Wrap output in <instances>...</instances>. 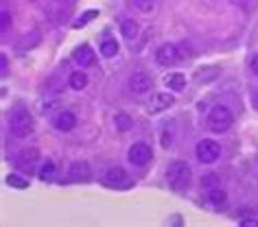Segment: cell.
Listing matches in <instances>:
<instances>
[{"mask_svg":"<svg viewBox=\"0 0 258 227\" xmlns=\"http://www.w3.org/2000/svg\"><path fill=\"white\" fill-rule=\"evenodd\" d=\"M90 175H92V173H90L88 162H73V164L68 166L66 179H68V181H88Z\"/></svg>","mask_w":258,"mask_h":227,"instance_id":"8fae6325","label":"cell"},{"mask_svg":"<svg viewBox=\"0 0 258 227\" xmlns=\"http://www.w3.org/2000/svg\"><path fill=\"white\" fill-rule=\"evenodd\" d=\"M0 61H3V74H5V72H7V55L0 57Z\"/></svg>","mask_w":258,"mask_h":227,"instance_id":"f546056e","label":"cell"},{"mask_svg":"<svg viewBox=\"0 0 258 227\" xmlns=\"http://www.w3.org/2000/svg\"><path fill=\"white\" fill-rule=\"evenodd\" d=\"M9 22H11L9 11H3V31H7V29H9Z\"/></svg>","mask_w":258,"mask_h":227,"instance_id":"4316f807","label":"cell"},{"mask_svg":"<svg viewBox=\"0 0 258 227\" xmlns=\"http://www.w3.org/2000/svg\"><path fill=\"white\" fill-rule=\"evenodd\" d=\"M164 86L173 90V92H179V90L186 88V77L179 74V72H173V74H166L164 77Z\"/></svg>","mask_w":258,"mask_h":227,"instance_id":"2e32d148","label":"cell"},{"mask_svg":"<svg viewBox=\"0 0 258 227\" xmlns=\"http://www.w3.org/2000/svg\"><path fill=\"white\" fill-rule=\"evenodd\" d=\"M116 131H129L134 127V120L129 114H116Z\"/></svg>","mask_w":258,"mask_h":227,"instance_id":"ffe728a7","label":"cell"},{"mask_svg":"<svg viewBox=\"0 0 258 227\" xmlns=\"http://www.w3.org/2000/svg\"><path fill=\"white\" fill-rule=\"evenodd\" d=\"M134 7H136L138 11H143V14H149V11L153 9V5H156V0H132Z\"/></svg>","mask_w":258,"mask_h":227,"instance_id":"d4e9b609","label":"cell"},{"mask_svg":"<svg viewBox=\"0 0 258 227\" xmlns=\"http://www.w3.org/2000/svg\"><path fill=\"white\" fill-rule=\"evenodd\" d=\"M197 81H202V83H210V81H215L217 77H219V68L217 66H212V68H199L197 72Z\"/></svg>","mask_w":258,"mask_h":227,"instance_id":"d6986e66","label":"cell"},{"mask_svg":"<svg viewBox=\"0 0 258 227\" xmlns=\"http://www.w3.org/2000/svg\"><path fill=\"white\" fill-rule=\"evenodd\" d=\"M215 181H217L215 175H208V177H202V184H204L206 188H212V184H215Z\"/></svg>","mask_w":258,"mask_h":227,"instance_id":"484cf974","label":"cell"},{"mask_svg":"<svg viewBox=\"0 0 258 227\" xmlns=\"http://www.w3.org/2000/svg\"><path fill=\"white\" fill-rule=\"evenodd\" d=\"M68 86L73 88V90H77V92H81L83 88L88 86V77L81 72V70H77V72H73L68 77Z\"/></svg>","mask_w":258,"mask_h":227,"instance_id":"ac0fdd59","label":"cell"},{"mask_svg":"<svg viewBox=\"0 0 258 227\" xmlns=\"http://www.w3.org/2000/svg\"><path fill=\"white\" fill-rule=\"evenodd\" d=\"M129 88H132V92H136V94H145V92H149V90H151V79L147 74L138 72V74L132 77Z\"/></svg>","mask_w":258,"mask_h":227,"instance_id":"4fadbf2b","label":"cell"},{"mask_svg":"<svg viewBox=\"0 0 258 227\" xmlns=\"http://www.w3.org/2000/svg\"><path fill=\"white\" fill-rule=\"evenodd\" d=\"M241 225H243V227H258V220H256V218H251V220H241Z\"/></svg>","mask_w":258,"mask_h":227,"instance_id":"f1b7e54d","label":"cell"},{"mask_svg":"<svg viewBox=\"0 0 258 227\" xmlns=\"http://www.w3.org/2000/svg\"><path fill=\"white\" fill-rule=\"evenodd\" d=\"M129 162L134 166H145L147 162L151 160V146L145 144V142H136V144L129 146V153H127Z\"/></svg>","mask_w":258,"mask_h":227,"instance_id":"52a82bcc","label":"cell"},{"mask_svg":"<svg viewBox=\"0 0 258 227\" xmlns=\"http://www.w3.org/2000/svg\"><path fill=\"white\" fill-rule=\"evenodd\" d=\"M120 33H122V37L125 40H134V37L138 35V22L136 20H122L120 22Z\"/></svg>","mask_w":258,"mask_h":227,"instance_id":"e0dca14e","label":"cell"},{"mask_svg":"<svg viewBox=\"0 0 258 227\" xmlns=\"http://www.w3.org/2000/svg\"><path fill=\"white\" fill-rule=\"evenodd\" d=\"M190 179H192V171L186 162H179V160L173 162L169 166V171H166V181H169V186L177 192L186 190V188L190 186Z\"/></svg>","mask_w":258,"mask_h":227,"instance_id":"6da1fadb","label":"cell"},{"mask_svg":"<svg viewBox=\"0 0 258 227\" xmlns=\"http://www.w3.org/2000/svg\"><path fill=\"white\" fill-rule=\"evenodd\" d=\"M75 0H50L48 7H46V18L55 24H61L73 11Z\"/></svg>","mask_w":258,"mask_h":227,"instance_id":"277c9868","label":"cell"},{"mask_svg":"<svg viewBox=\"0 0 258 227\" xmlns=\"http://www.w3.org/2000/svg\"><path fill=\"white\" fill-rule=\"evenodd\" d=\"M232 122H234V116H232V112H230L228 107L217 105V107L210 109V114H208V127H210L212 133L228 131V129L232 127Z\"/></svg>","mask_w":258,"mask_h":227,"instance_id":"3957f363","label":"cell"},{"mask_svg":"<svg viewBox=\"0 0 258 227\" xmlns=\"http://www.w3.org/2000/svg\"><path fill=\"white\" fill-rule=\"evenodd\" d=\"M9 129L11 135H16V138H27L33 133V116L27 109H16L9 118Z\"/></svg>","mask_w":258,"mask_h":227,"instance_id":"7a4b0ae2","label":"cell"},{"mask_svg":"<svg viewBox=\"0 0 258 227\" xmlns=\"http://www.w3.org/2000/svg\"><path fill=\"white\" fill-rule=\"evenodd\" d=\"M94 50L88 46V44H81V46H77L73 50V61L77 63L79 68H90L94 63Z\"/></svg>","mask_w":258,"mask_h":227,"instance_id":"30bf717a","label":"cell"},{"mask_svg":"<svg viewBox=\"0 0 258 227\" xmlns=\"http://www.w3.org/2000/svg\"><path fill=\"white\" fill-rule=\"evenodd\" d=\"M249 68H251V72H254V74H258V55L249 61Z\"/></svg>","mask_w":258,"mask_h":227,"instance_id":"83f0119b","label":"cell"},{"mask_svg":"<svg viewBox=\"0 0 258 227\" xmlns=\"http://www.w3.org/2000/svg\"><path fill=\"white\" fill-rule=\"evenodd\" d=\"M173 101H175V99H173L171 94L160 92V94L153 96V101H151V107H149V109H151L153 114H156V112H162V109H169V107L173 105Z\"/></svg>","mask_w":258,"mask_h":227,"instance_id":"5bb4252c","label":"cell"},{"mask_svg":"<svg viewBox=\"0 0 258 227\" xmlns=\"http://www.w3.org/2000/svg\"><path fill=\"white\" fill-rule=\"evenodd\" d=\"M105 184L109 188H129L132 186V179L127 177V173L122 171L120 166H112V168H107V173H105Z\"/></svg>","mask_w":258,"mask_h":227,"instance_id":"9c48e42d","label":"cell"},{"mask_svg":"<svg viewBox=\"0 0 258 227\" xmlns=\"http://www.w3.org/2000/svg\"><path fill=\"white\" fill-rule=\"evenodd\" d=\"M116 53H118V44H116V40H105L101 44V55L103 57H114Z\"/></svg>","mask_w":258,"mask_h":227,"instance_id":"44dd1931","label":"cell"},{"mask_svg":"<svg viewBox=\"0 0 258 227\" xmlns=\"http://www.w3.org/2000/svg\"><path fill=\"white\" fill-rule=\"evenodd\" d=\"M156 59H158V63H162V66H175V63L182 61V53H179V48L175 44H164V46L158 48Z\"/></svg>","mask_w":258,"mask_h":227,"instance_id":"ba28073f","label":"cell"},{"mask_svg":"<svg viewBox=\"0 0 258 227\" xmlns=\"http://www.w3.org/2000/svg\"><path fill=\"white\" fill-rule=\"evenodd\" d=\"M254 105H256V107H258V92H256V94H254Z\"/></svg>","mask_w":258,"mask_h":227,"instance_id":"4dcf8cb0","label":"cell"},{"mask_svg":"<svg viewBox=\"0 0 258 227\" xmlns=\"http://www.w3.org/2000/svg\"><path fill=\"white\" fill-rule=\"evenodd\" d=\"M219 155H221V146H219L215 140L206 138L197 144V160L202 162V164H212V162L219 160Z\"/></svg>","mask_w":258,"mask_h":227,"instance_id":"5b68a950","label":"cell"},{"mask_svg":"<svg viewBox=\"0 0 258 227\" xmlns=\"http://www.w3.org/2000/svg\"><path fill=\"white\" fill-rule=\"evenodd\" d=\"M53 125H55V129H59V131H73L77 125V118L73 112H59L53 118Z\"/></svg>","mask_w":258,"mask_h":227,"instance_id":"7c38bea8","label":"cell"},{"mask_svg":"<svg viewBox=\"0 0 258 227\" xmlns=\"http://www.w3.org/2000/svg\"><path fill=\"white\" fill-rule=\"evenodd\" d=\"M206 201H208L212 207H223L228 203V194H225V190H221V188H210Z\"/></svg>","mask_w":258,"mask_h":227,"instance_id":"9a60e30c","label":"cell"},{"mask_svg":"<svg viewBox=\"0 0 258 227\" xmlns=\"http://www.w3.org/2000/svg\"><path fill=\"white\" fill-rule=\"evenodd\" d=\"M7 184L11 188H18V190H24V188H29V179L20 177V175H9L7 177Z\"/></svg>","mask_w":258,"mask_h":227,"instance_id":"7402d4cb","label":"cell"},{"mask_svg":"<svg viewBox=\"0 0 258 227\" xmlns=\"http://www.w3.org/2000/svg\"><path fill=\"white\" fill-rule=\"evenodd\" d=\"M96 16H99V11H96V9H92V11H86V14H83L81 18H77V20H75V29L86 27V24H88V22H92Z\"/></svg>","mask_w":258,"mask_h":227,"instance_id":"603a6c76","label":"cell"},{"mask_svg":"<svg viewBox=\"0 0 258 227\" xmlns=\"http://www.w3.org/2000/svg\"><path fill=\"white\" fill-rule=\"evenodd\" d=\"M37 175H40V179L42 181H46V179H50V177H53V175H55V164H53V162H44V164H42V168H40V173H37Z\"/></svg>","mask_w":258,"mask_h":227,"instance_id":"cb8c5ba5","label":"cell"},{"mask_svg":"<svg viewBox=\"0 0 258 227\" xmlns=\"http://www.w3.org/2000/svg\"><path fill=\"white\" fill-rule=\"evenodd\" d=\"M37 162H40V151L35 146H29V148H22L16 158V166L20 168L22 173H33Z\"/></svg>","mask_w":258,"mask_h":227,"instance_id":"8992f818","label":"cell"}]
</instances>
